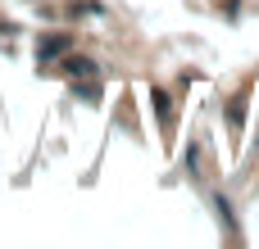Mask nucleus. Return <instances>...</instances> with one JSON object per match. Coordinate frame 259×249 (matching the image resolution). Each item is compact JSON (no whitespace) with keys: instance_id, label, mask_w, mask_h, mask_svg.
I'll return each instance as SVG.
<instances>
[{"instance_id":"f257e3e1","label":"nucleus","mask_w":259,"mask_h":249,"mask_svg":"<svg viewBox=\"0 0 259 249\" xmlns=\"http://www.w3.org/2000/svg\"><path fill=\"white\" fill-rule=\"evenodd\" d=\"M64 73H68V77H87V73H96V64H91V59H68Z\"/></svg>"}]
</instances>
